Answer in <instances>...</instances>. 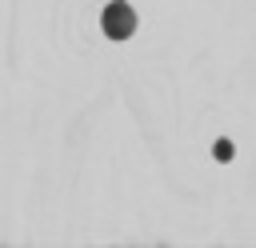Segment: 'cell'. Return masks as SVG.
I'll list each match as a JSON object with an SVG mask.
<instances>
[{"instance_id": "1", "label": "cell", "mask_w": 256, "mask_h": 248, "mask_svg": "<svg viewBox=\"0 0 256 248\" xmlns=\"http://www.w3.org/2000/svg\"><path fill=\"white\" fill-rule=\"evenodd\" d=\"M132 28H136V16H132V8L116 0V4L104 12V32H108L112 40H124V36H132Z\"/></svg>"}, {"instance_id": "2", "label": "cell", "mask_w": 256, "mask_h": 248, "mask_svg": "<svg viewBox=\"0 0 256 248\" xmlns=\"http://www.w3.org/2000/svg\"><path fill=\"white\" fill-rule=\"evenodd\" d=\"M212 152H216V160H228V156H232V144H228V140H216Z\"/></svg>"}]
</instances>
